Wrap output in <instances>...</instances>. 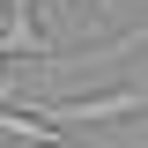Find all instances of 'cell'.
<instances>
[{"label":"cell","instance_id":"obj_1","mask_svg":"<svg viewBox=\"0 0 148 148\" xmlns=\"http://www.w3.org/2000/svg\"><path fill=\"white\" fill-rule=\"evenodd\" d=\"M45 126H133L148 119V89H104V96H67V104H37Z\"/></svg>","mask_w":148,"mask_h":148},{"label":"cell","instance_id":"obj_2","mask_svg":"<svg viewBox=\"0 0 148 148\" xmlns=\"http://www.w3.org/2000/svg\"><path fill=\"white\" fill-rule=\"evenodd\" d=\"M37 8L45 0H8L0 8V59H59L45 22H37Z\"/></svg>","mask_w":148,"mask_h":148},{"label":"cell","instance_id":"obj_3","mask_svg":"<svg viewBox=\"0 0 148 148\" xmlns=\"http://www.w3.org/2000/svg\"><path fill=\"white\" fill-rule=\"evenodd\" d=\"M30 148H67V141H59V133H52V126H45V133H37V141H30Z\"/></svg>","mask_w":148,"mask_h":148},{"label":"cell","instance_id":"obj_4","mask_svg":"<svg viewBox=\"0 0 148 148\" xmlns=\"http://www.w3.org/2000/svg\"><path fill=\"white\" fill-rule=\"evenodd\" d=\"M74 8H96V0H74Z\"/></svg>","mask_w":148,"mask_h":148},{"label":"cell","instance_id":"obj_5","mask_svg":"<svg viewBox=\"0 0 148 148\" xmlns=\"http://www.w3.org/2000/svg\"><path fill=\"white\" fill-rule=\"evenodd\" d=\"M0 67H8V59H0Z\"/></svg>","mask_w":148,"mask_h":148}]
</instances>
